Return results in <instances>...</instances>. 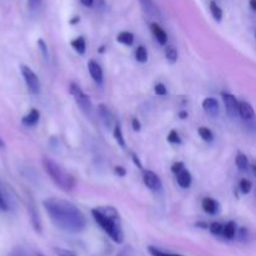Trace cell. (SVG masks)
<instances>
[{"mask_svg":"<svg viewBox=\"0 0 256 256\" xmlns=\"http://www.w3.org/2000/svg\"><path fill=\"white\" fill-rule=\"evenodd\" d=\"M50 220L58 229L78 234L86 226L85 215L72 202L58 198H50L42 202Z\"/></svg>","mask_w":256,"mask_h":256,"instance_id":"1","label":"cell"},{"mask_svg":"<svg viewBox=\"0 0 256 256\" xmlns=\"http://www.w3.org/2000/svg\"><path fill=\"white\" fill-rule=\"evenodd\" d=\"M92 215L99 226L112 238V242L122 244L124 242V232L122 219L118 210L112 206H99L92 210Z\"/></svg>","mask_w":256,"mask_h":256,"instance_id":"2","label":"cell"},{"mask_svg":"<svg viewBox=\"0 0 256 256\" xmlns=\"http://www.w3.org/2000/svg\"><path fill=\"white\" fill-rule=\"evenodd\" d=\"M42 168H44L45 172L50 176V179L54 182V184H56L60 189H62L64 192H72L75 186V179L72 175H70L69 172H65L59 164L52 160L50 158L44 156L42 159Z\"/></svg>","mask_w":256,"mask_h":256,"instance_id":"3","label":"cell"},{"mask_svg":"<svg viewBox=\"0 0 256 256\" xmlns=\"http://www.w3.org/2000/svg\"><path fill=\"white\" fill-rule=\"evenodd\" d=\"M69 90H70V94L72 95V98H74L75 102H78V105L82 108V112H85L86 114H90V112H92V104L90 98L88 96V95L80 89L79 85L75 84V82H72V84H70Z\"/></svg>","mask_w":256,"mask_h":256,"instance_id":"4","label":"cell"},{"mask_svg":"<svg viewBox=\"0 0 256 256\" xmlns=\"http://www.w3.org/2000/svg\"><path fill=\"white\" fill-rule=\"evenodd\" d=\"M20 70H22V75L24 78V82L26 84L28 89L32 94L36 95L40 92V82H39V78L38 75L30 69L28 65H22L20 66Z\"/></svg>","mask_w":256,"mask_h":256,"instance_id":"5","label":"cell"},{"mask_svg":"<svg viewBox=\"0 0 256 256\" xmlns=\"http://www.w3.org/2000/svg\"><path fill=\"white\" fill-rule=\"evenodd\" d=\"M144 184L146 185V188H149L150 190H160L162 189V180L160 178L155 174L154 172H150V170H146L144 172Z\"/></svg>","mask_w":256,"mask_h":256,"instance_id":"6","label":"cell"},{"mask_svg":"<svg viewBox=\"0 0 256 256\" xmlns=\"http://www.w3.org/2000/svg\"><path fill=\"white\" fill-rule=\"evenodd\" d=\"M222 102H224L225 108H226V112L230 116H236L238 114V100L234 95L229 94V92H222Z\"/></svg>","mask_w":256,"mask_h":256,"instance_id":"7","label":"cell"},{"mask_svg":"<svg viewBox=\"0 0 256 256\" xmlns=\"http://www.w3.org/2000/svg\"><path fill=\"white\" fill-rule=\"evenodd\" d=\"M238 114L244 120H252L255 116L254 108L248 102H238Z\"/></svg>","mask_w":256,"mask_h":256,"instance_id":"8","label":"cell"},{"mask_svg":"<svg viewBox=\"0 0 256 256\" xmlns=\"http://www.w3.org/2000/svg\"><path fill=\"white\" fill-rule=\"evenodd\" d=\"M88 69H89L90 75H92V80L96 82L98 84L102 82V69L95 60H89L88 62Z\"/></svg>","mask_w":256,"mask_h":256,"instance_id":"9","label":"cell"},{"mask_svg":"<svg viewBox=\"0 0 256 256\" xmlns=\"http://www.w3.org/2000/svg\"><path fill=\"white\" fill-rule=\"evenodd\" d=\"M202 109H204L205 112H208L212 116H216L219 114V102H216V99L214 98H206L202 102Z\"/></svg>","mask_w":256,"mask_h":256,"instance_id":"10","label":"cell"},{"mask_svg":"<svg viewBox=\"0 0 256 256\" xmlns=\"http://www.w3.org/2000/svg\"><path fill=\"white\" fill-rule=\"evenodd\" d=\"M40 119V112L38 109H32L29 112H28L25 116H22V124L24 126H34L39 122Z\"/></svg>","mask_w":256,"mask_h":256,"instance_id":"11","label":"cell"},{"mask_svg":"<svg viewBox=\"0 0 256 256\" xmlns=\"http://www.w3.org/2000/svg\"><path fill=\"white\" fill-rule=\"evenodd\" d=\"M192 174H190L189 170H186L185 168L182 170H180V172L176 174L178 184H179L182 188H184V189H188V188L192 185Z\"/></svg>","mask_w":256,"mask_h":256,"instance_id":"12","label":"cell"},{"mask_svg":"<svg viewBox=\"0 0 256 256\" xmlns=\"http://www.w3.org/2000/svg\"><path fill=\"white\" fill-rule=\"evenodd\" d=\"M150 26H152V34H154V36L156 38L158 42H159L160 45H166L168 35H166V32H164V29H162V28L160 26L158 22H152Z\"/></svg>","mask_w":256,"mask_h":256,"instance_id":"13","label":"cell"},{"mask_svg":"<svg viewBox=\"0 0 256 256\" xmlns=\"http://www.w3.org/2000/svg\"><path fill=\"white\" fill-rule=\"evenodd\" d=\"M202 206L204 209V212H206L208 214L214 215L216 214L218 210H219V202L216 200L212 199V198H205L202 202Z\"/></svg>","mask_w":256,"mask_h":256,"instance_id":"14","label":"cell"},{"mask_svg":"<svg viewBox=\"0 0 256 256\" xmlns=\"http://www.w3.org/2000/svg\"><path fill=\"white\" fill-rule=\"evenodd\" d=\"M139 2L146 14L152 15V16H159V9L152 0H139Z\"/></svg>","mask_w":256,"mask_h":256,"instance_id":"15","label":"cell"},{"mask_svg":"<svg viewBox=\"0 0 256 256\" xmlns=\"http://www.w3.org/2000/svg\"><path fill=\"white\" fill-rule=\"evenodd\" d=\"M222 235L225 239H234L235 235H236V224L234 222H229L225 225H222Z\"/></svg>","mask_w":256,"mask_h":256,"instance_id":"16","label":"cell"},{"mask_svg":"<svg viewBox=\"0 0 256 256\" xmlns=\"http://www.w3.org/2000/svg\"><path fill=\"white\" fill-rule=\"evenodd\" d=\"M99 114H100V116H102V119L104 120V124L106 125L108 128L112 126L114 119H112V112L108 109V106H105V105H102V104L99 105Z\"/></svg>","mask_w":256,"mask_h":256,"instance_id":"17","label":"cell"},{"mask_svg":"<svg viewBox=\"0 0 256 256\" xmlns=\"http://www.w3.org/2000/svg\"><path fill=\"white\" fill-rule=\"evenodd\" d=\"M235 164H236V166L239 168V170H242V172H246V170L249 169V159H248L246 155L242 154V152H238L236 158H235Z\"/></svg>","mask_w":256,"mask_h":256,"instance_id":"18","label":"cell"},{"mask_svg":"<svg viewBox=\"0 0 256 256\" xmlns=\"http://www.w3.org/2000/svg\"><path fill=\"white\" fill-rule=\"evenodd\" d=\"M70 44H72V49H74L76 52H79L80 55L84 54L85 50H86V44H85V39L82 36H79L76 38V39L72 40Z\"/></svg>","mask_w":256,"mask_h":256,"instance_id":"19","label":"cell"},{"mask_svg":"<svg viewBox=\"0 0 256 256\" xmlns=\"http://www.w3.org/2000/svg\"><path fill=\"white\" fill-rule=\"evenodd\" d=\"M116 39L118 42H122V44L130 46V45H132V42H134V35H132L130 32H119Z\"/></svg>","mask_w":256,"mask_h":256,"instance_id":"20","label":"cell"},{"mask_svg":"<svg viewBox=\"0 0 256 256\" xmlns=\"http://www.w3.org/2000/svg\"><path fill=\"white\" fill-rule=\"evenodd\" d=\"M210 12H212V18H214L218 22H222V8L216 4V2H214V0H212V2H210Z\"/></svg>","mask_w":256,"mask_h":256,"instance_id":"21","label":"cell"},{"mask_svg":"<svg viewBox=\"0 0 256 256\" xmlns=\"http://www.w3.org/2000/svg\"><path fill=\"white\" fill-rule=\"evenodd\" d=\"M165 58L168 59V62L174 64L178 60V50L175 49L172 45H168V46L165 48Z\"/></svg>","mask_w":256,"mask_h":256,"instance_id":"22","label":"cell"},{"mask_svg":"<svg viewBox=\"0 0 256 256\" xmlns=\"http://www.w3.org/2000/svg\"><path fill=\"white\" fill-rule=\"evenodd\" d=\"M135 59L139 62H148V50L146 48L140 45L136 48V52H135Z\"/></svg>","mask_w":256,"mask_h":256,"instance_id":"23","label":"cell"},{"mask_svg":"<svg viewBox=\"0 0 256 256\" xmlns=\"http://www.w3.org/2000/svg\"><path fill=\"white\" fill-rule=\"evenodd\" d=\"M114 138H115V140H116L118 144H119L120 146L124 149V148H125V140H124V136H122V128H120L119 122H116V125L114 126Z\"/></svg>","mask_w":256,"mask_h":256,"instance_id":"24","label":"cell"},{"mask_svg":"<svg viewBox=\"0 0 256 256\" xmlns=\"http://www.w3.org/2000/svg\"><path fill=\"white\" fill-rule=\"evenodd\" d=\"M198 132H199L200 138H202V140H205V142H212V139H214V135H212V130L208 129V128L205 126L199 128Z\"/></svg>","mask_w":256,"mask_h":256,"instance_id":"25","label":"cell"},{"mask_svg":"<svg viewBox=\"0 0 256 256\" xmlns=\"http://www.w3.org/2000/svg\"><path fill=\"white\" fill-rule=\"evenodd\" d=\"M239 188H240V192H242V194H249L250 190H252V184L250 180L242 179V182H239Z\"/></svg>","mask_w":256,"mask_h":256,"instance_id":"26","label":"cell"},{"mask_svg":"<svg viewBox=\"0 0 256 256\" xmlns=\"http://www.w3.org/2000/svg\"><path fill=\"white\" fill-rule=\"evenodd\" d=\"M168 142L172 144H182V138H180L179 132L176 130H172L168 135Z\"/></svg>","mask_w":256,"mask_h":256,"instance_id":"27","label":"cell"},{"mask_svg":"<svg viewBox=\"0 0 256 256\" xmlns=\"http://www.w3.org/2000/svg\"><path fill=\"white\" fill-rule=\"evenodd\" d=\"M149 252L152 256H182V255H178V254H170V252H162L160 249H156L154 246H149Z\"/></svg>","mask_w":256,"mask_h":256,"instance_id":"28","label":"cell"},{"mask_svg":"<svg viewBox=\"0 0 256 256\" xmlns=\"http://www.w3.org/2000/svg\"><path fill=\"white\" fill-rule=\"evenodd\" d=\"M208 228H209L210 232H212V235H222V225L220 224V222H212V224Z\"/></svg>","mask_w":256,"mask_h":256,"instance_id":"29","label":"cell"},{"mask_svg":"<svg viewBox=\"0 0 256 256\" xmlns=\"http://www.w3.org/2000/svg\"><path fill=\"white\" fill-rule=\"evenodd\" d=\"M154 92L156 95H160V96H164V95H166V86H165L162 82H158L156 85H155L154 88Z\"/></svg>","mask_w":256,"mask_h":256,"instance_id":"30","label":"cell"},{"mask_svg":"<svg viewBox=\"0 0 256 256\" xmlns=\"http://www.w3.org/2000/svg\"><path fill=\"white\" fill-rule=\"evenodd\" d=\"M38 45H39L40 52H42V55H44L45 59H48V58H49V52H48V46H46V44H45L44 40L42 39L38 40Z\"/></svg>","mask_w":256,"mask_h":256,"instance_id":"31","label":"cell"},{"mask_svg":"<svg viewBox=\"0 0 256 256\" xmlns=\"http://www.w3.org/2000/svg\"><path fill=\"white\" fill-rule=\"evenodd\" d=\"M55 252H56L59 256H76L75 252H70V250H66V249H62V248H56V249H55Z\"/></svg>","mask_w":256,"mask_h":256,"instance_id":"32","label":"cell"},{"mask_svg":"<svg viewBox=\"0 0 256 256\" xmlns=\"http://www.w3.org/2000/svg\"><path fill=\"white\" fill-rule=\"evenodd\" d=\"M185 168V165H184V162H174V164L172 165V172H174V174H178V172H180V170H182Z\"/></svg>","mask_w":256,"mask_h":256,"instance_id":"33","label":"cell"},{"mask_svg":"<svg viewBox=\"0 0 256 256\" xmlns=\"http://www.w3.org/2000/svg\"><path fill=\"white\" fill-rule=\"evenodd\" d=\"M42 2V0H29V2H28V5H29V8L32 10H35L40 6Z\"/></svg>","mask_w":256,"mask_h":256,"instance_id":"34","label":"cell"},{"mask_svg":"<svg viewBox=\"0 0 256 256\" xmlns=\"http://www.w3.org/2000/svg\"><path fill=\"white\" fill-rule=\"evenodd\" d=\"M132 129H134L135 132H139V130L142 129V124H140V122L136 119V118H134V119H132Z\"/></svg>","mask_w":256,"mask_h":256,"instance_id":"35","label":"cell"},{"mask_svg":"<svg viewBox=\"0 0 256 256\" xmlns=\"http://www.w3.org/2000/svg\"><path fill=\"white\" fill-rule=\"evenodd\" d=\"M114 172H116V174L119 175V176H124V175L126 174V172H125V169L122 166H116L114 169Z\"/></svg>","mask_w":256,"mask_h":256,"instance_id":"36","label":"cell"},{"mask_svg":"<svg viewBox=\"0 0 256 256\" xmlns=\"http://www.w3.org/2000/svg\"><path fill=\"white\" fill-rule=\"evenodd\" d=\"M0 210H2V212L8 210V205H6V202H5L4 198L2 196V194H0Z\"/></svg>","mask_w":256,"mask_h":256,"instance_id":"37","label":"cell"},{"mask_svg":"<svg viewBox=\"0 0 256 256\" xmlns=\"http://www.w3.org/2000/svg\"><path fill=\"white\" fill-rule=\"evenodd\" d=\"M80 2L84 6H92V4H94V0H80Z\"/></svg>","mask_w":256,"mask_h":256,"instance_id":"38","label":"cell"},{"mask_svg":"<svg viewBox=\"0 0 256 256\" xmlns=\"http://www.w3.org/2000/svg\"><path fill=\"white\" fill-rule=\"evenodd\" d=\"M132 160H134V162L138 165V168H139V169H142V164H140V162H139V159H138L136 155H132Z\"/></svg>","mask_w":256,"mask_h":256,"instance_id":"39","label":"cell"},{"mask_svg":"<svg viewBox=\"0 0 256 256\" xmlns=\"http://www.w3.org/2000/svg\"><path fill=\"white\" fill-rule=\"evenodd\" d=\"M179 116H180V119H186V118H188V112H179Z\"/></svg>","mask_w":256,"mask_h":256,"instance_id":"40","label":"cell"},{"mask_svg":"<svg viewBox=\"0 0 256 256\" xmlns=\"http://www.w3.org/2000/svg\"><path fill=\"white\" fill-rule=\"evenodd\" d=\"M250 8H252V10H256V0H250Z\"/></svg>","mask_w":256,"mask_h":256,"instance_id":"41","label":"cell"},{"mask_svg":"<svg viewBox=\"0 0 256 256\" xmlns=\"http://www.w3.org/2000/svg\"><path fill=\"white\" fill-rule=\"evenodd\" d=\"M196 225H198V226H200V228H202V229H206V228L209 226V225H208L206 222H198Z\"/></svg>","mask_w":256,"mask_h":256,"instance_id":"42","label":"cell"},{"mask_svg":"<svg viewBox=\"0 0 256 256\" xmlns=\"http://www.w3.org/2000/svg\"><path fill=\"white\" fill-rule=\"evenodd\" d=\"M79 22V16H76L75 19H72L70 22H72V24H74V22Z\"/></svg>","mask_w":256,"mask_h":256,"instance_id":"43","label":"cell"},{"mask_svg":"<svg viewBox=\"0 0 256 256\" xmlns=\"http://www.w3.org/2000/svg\"><path fill=\"white\" fill-rule=\"evenodd\" d=\"M4 146H5L4 142H2V138H0V148H4Z\"/></svg>","mask_w":256,"mask_h":256,"instance_id":"44","label":"cell"},{"mask_svg":"<svg viewBox=\"0 0 256 256\" xmlns=\"http://www.w3.org/2000/svg\"><path fill=\"white\" fill-rule=\"evenodd\" d=\"M39 256H42V255H39Z\"/></svg>","mask_w":256,"mask_h":256,"instance_id":"45","label":"cell"}]
</instances>
